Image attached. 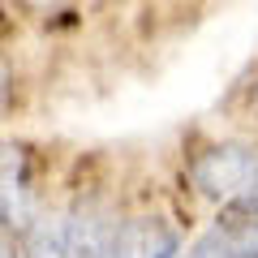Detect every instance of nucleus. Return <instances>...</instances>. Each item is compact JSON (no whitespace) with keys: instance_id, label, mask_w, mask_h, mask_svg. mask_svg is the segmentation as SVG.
<instances>
[{"instance_id":"4","label":"nucleus","mask_w":258,"mask_h":258,"mask_svg":"<svg viewBox=\"0 0 258 258\" xmlns=\"http://www.w3.org/2000/svg\"><path fill=\"white\" fill-rule=\"evenodd\" d=\"M194 258H258V215L241 211V220H228L198 241Z\"/></svg>"},{"instance_id":"7","label":"nucleus","mask_w":258,"mask_h":258,"mask_svg":"<svg viewBox=\"0 0 258 258\" xmlns=\"http://www.w3.org/2000/svg\"><path fill=\"white\" fill-rule=\"evenodd\" d=\"M26 5H47V0H26Z\"/></svg>"},{"instance_id":"1","label":"nucleus","mask_w":258,"mask_h":258,"mask_svg":"<svg viewBox=\"0 0 258 258\" xmlns=\"http://www.w3.org/2000/svg\"><path fill=\"white\" fill-rule=\"evenodd\" d=\"M189 176L207 198L237 207L241 198H249L258 189V151H249V147H211L207 155L194 159Z\"/></svg>"},{"instance_id":"8","label":"nucleus","mask_w":258,"mask_h":258,"mask_svg":"<svg viewBox=\"0 0 258 258\" xmlns=\"http://www.w3.org/2000/svg\"><path fill=\"white\" fill-rule=\"evenodd\" d=\"M254 103H258V86H254Z\"/></svg>"},{"instance_id":"3","label":"nucleus","mask_w":258,"mask_h":258,"mask_svg":"<svg viewBox=\"0 0 258 258\" xmlns=\"http://www.w3.org/2000/svg\"><path fill=\"white\" fill-rule=\"evenodd\" d=\"M176 232L159 220H112L103 258H172Z\"/></svg>"},{"instance_id":"5","label":"nucleus","mask_w":258,"mask_h":258,"mask_svg":"<svg viewBox=\"0 0 258 258\" xmlns=\"http://www.w3.org/2000/svg\"><path fill=\"white\" fill-rule=\"evenodd\" d=\"M22 237H26V258H86L78 249V241H74L69 220H47V215H39Z\"/></svg>"},{"instance_id":"6","label":"nucleus","mask_w":258,"mask_h":258,"mask_svg":"<svg viewBox=\"0 0 258 258\" xmlns=\"http://www.w3.org/2000/svg\"><path fill=\"white\" fill-rule=\"evenodd\" d=\"M0 258H13V249H9V241L0 237Z\"/></svg>"},{"instance_id":"2","label":"nucleus","mask_w":258,"mask_h":258,"mask_svg":"<svg viewBox=\"0 0 258 258\" xmlns=\"http://www.w3.org/2000/svg\"><path fill=\"white\" fill-rule=\"evenodd\" d=\"M39 220L35 181H30V159L22 147L0 142V224L26 232Z\"/></svg>"}]
</instances>
